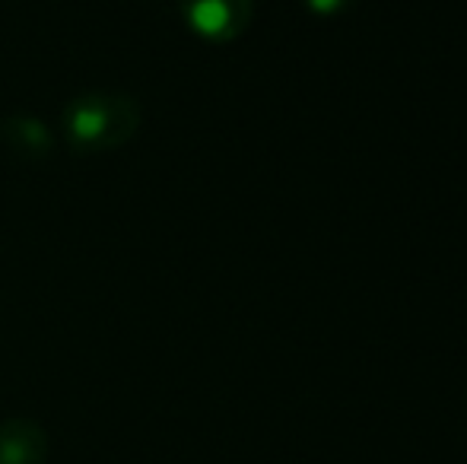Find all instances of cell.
I'll use <instances>...</instances> for the list:
<instances>
[{
    "label": "cell",
    "instance_id": "cell-5",
    "mask_svg": "<svg viewBox=\"0 0 467 464\" xmlns=\"http://www.w3.org/2000/svg\"><path fill=\"white\" fill-rule=\"evenodd\" d=\"M302 4H306L315 16H337V13L350 10L357 0H302Z\"/></svg>",
    "mask_w": 467,
    "mask_h": 464
},
{
    "label": "cell",
    "instance_id": "cell-3",
    "mask_svg": "<svg viewBox=\"0 0 467 464\" xmlns=\"http://www.w3.org/2000/svg\"><path fill=\"white\" fill-rule=\"evenodd\" d=\"M51 452L48 433L29 417H10L0 423V464H45Z\"/></svg>",
    "mask_w": 467,
    "mask_h": 464
},
{
    "label": "cell",
    "instance_id": "cell-2",
    "mask_svg": "<svg viewBox=\"0 0 467 464\" xmlns=\"http://www.w3.org/2000/svg\"><path fill=\"white\" fill-rule=\"evenodd\" d=\"M188 29L207 42H233L252 26L254 0H179Z\"/></svg>",
    "mask_w": 467,
    "mask_h": 464
},
{
    "label": "cell",
    "instance_id": "cell-4",
    "mask_svg": "<svg viewBox=\"0 0 467 464\" xmlns=\"http://www.w3.org/2000/svg\"><path fill=\"white\" fill-rule=\"evenodd\" d=\"M0 140L13 156L26 162L45 160L51 153V130L36 115H10L0 121Z\"/></svg>",
    "mask_w": 467,
    "mask_h": 464
},
{
    "label": "cell",
    "instance_id": "cell-1",
    "mask_svg": "<svg viewBox=\"0 0 467 464\" xmlns=\"http://www.w3.org/2000/svg\"><path fill=\"white\" fill-rule=\"evenodd\" d=\"M143 108L128 93H83L64 106L61 134L74 153H111L140 130Z\"/></svg>",
    "mask_w": 467,
    "mask_h": 464
}]
</instances>
